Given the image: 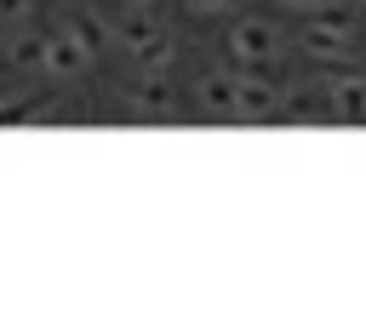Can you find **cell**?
I'll return each mask as SVG.
<instances>
[{
    "mask_svg": "<svg viewBox=\"0 0 366 320\" xmlns=\"http://www.w3.org/2000/svg\"><path fill=\"white\" fill-rule=\"evenodd\" d=\"M303 51L320 57V63H343L355 51V11L337 6V0H326L315 11V23H303Z\"/></svg>",
    "mask_w": 366,
    "mask_h": 320,
    "instance_id": "cell-1",
    "label": "cell"
},
{
    "mask_svg": "<svg viewBox=\"0 0 366 320\" xmlns=\"http://www.w3.org/2000/svg\"><path fill=\"white\" fill-rule=\"evenodd\" d=\"M126 109L143 114V120H166V114H177L172 69H137V80H132V91H126Z\"/></svg>",
    "mask_w": 366,
    "mask_h": 320,
    "instance_id": "cell-2",
    "label": "cell"
},
{
    "mask_svg": "<svg viewBox=\"0 0 366 320\" xmlns=\"http://www.w3.org/2000/svg\"><path fill=\"white\" fill-rule=\"evenodd\" d=\"M274 51H280V29L269 17H240L229 29V57L234 63H274Z\"/></svg>",
    "mask_w": 366,
    "mask_h": 320,
    "instance_id": "cell-3",
    "label": "cell"
},
{
    "mask_svg": "<svg viewBox=\"0 0 366 320\" xmlns=\"http://www.w3.org/2000/svg\"><path fill=\"white\" fill-rule=\"evenodd\" d=\"M194 103H200V114H212V120L240 114V74H229V69H206V74L194 80Z\"/></svg>",
    "mask_w": 366,
    "mask_h": 320,
    "instance_id": "cell-4",
    "label": "cell"
},
{
    "mask_svg": "<svg viewBox=\"0 0 366 320\" xmlns=\"http://www.w3.org/2000/svg\"><path fill=\"white\" fill-rule=\"evenodd\" d=\"M280 109V91L269 80V63H240V120H269Z\"/></svg>",
    "mask_w": 366,
    "mask_h": 320,
    "instance_id": "cell-5",
    "label": "cell"
},
{
    "mask_svg": "<svg viewBox=\"0 0 366 320\" xmlns=\"http://www.w3.org/2000/svg\"><path fill=\"white\" fill-rule=\"evenodd\" d=\"M326 103H332L337 120H366V74L332 69V74H326Z\"/></svg>",
    "mask_w": 366,
    "mask_h": 320,
    "instance_id": "cell-6",
    "label": "cell"
},
{
    "mask_svg": "<svg viewBox=\"0 0 366 320\" xmlns=\"http://www.w3.org/2000/svg\"><path fill=\"white\" fill-rule=\"evenodd\" d=\"M6 63L23 69V74L46 69V29H23V23H17V34L6 40Z\"/></svg>",
    "mask_w": 366,
    "mask_h": 320,
    "instance_id": "cell-7",
    "label": "cell"
},
{
    "mask_svg": "<svg viewBox=\"0 0 366 320\" xmlns=\"http://www.w3.org/2000/svg\"><path fill=\"white\" fill-rule=\"evenodd\" d=\"M92 57L74 46V34L69 29H46V74H74V69H86Z\"/></svg>",
    "mask_w": 366,
    "mask_h": 320,
    "instance_id": "cell-8",
    "label": "cell"
},
{
    "mask_svg": "<svg viewBox=\"0 0 366 320\" xmlns=\"http://www.w3.org/2000/svg\"><path fill=\"white\" fill-rule=\"evenodd\" d=\"M132 63H137V69H172V63H177V34H172V29H154V34L132 51Z\"/></svg>",
    "mask_w": 366,
    "mask_h": 320,
    "instance_id": "cell-9",
    "label": "cell"
},
{
    "mask_svg": "<svg viewBox=\"0 0 366 320\" xmlns=\"http://www.w3.org/2000/svg\"><path fill=\"white\" fill-rule=\"evenodd\" d=\"M63 29L74 34V46H80L86 57H97V51L109 46V29H103V17H92V11H74V17H63Z\"/></svg>",
    "mask_w": 366,
    "mask_h": 320,
    "instance_id": "cell-10",
    "label": "cell"
},
{
    "mask_svg": "<svg viewBox=\"0 0 366 320\" xmlns=\"http://www.w3.org/2000/svg\"><path fill=\"white\" fill-rule=\"evenodd\" d=\"M229 6H234V0H189L194 17H217V11H229Z\"/></svg>",
    "mask_w": 366,
    "mask_h": 320,
    "instance_id": "cell-11",
    "label": "cell"
},
{
    "mask_svg": "<svg viewBox=\"0 0 366 320\" xmlns=\"http://www.w3.org/2000/svg\"><path fill=\"white\" fill-rule=\"evenodd\" d=\"M0 11H6V23H29V0H0Z\"/></svg>",
    "mask_w": 366,
    "mask_h": 320,
    "instance_id": "cell-12",
    "label": "cell"
},
{
    "mask_svg": "<svg viewBox=\"0 0 366 320\" xmlns=\"http://www.w3.org/2000/svg\"><path fill=\"white\" fill-rule=\"evenodd\" d=\"M280 6H292V11H320L326 0H280Z\"/></svg>",
    "mask_w": 366,
    "mask_h": 320,
    "instance_id": "cell-13",
    "label": "cell"
},
{
    "mask_svg": "<svg viewBox=\"0 0 366 320\" xmlns=\"http://www.w3.org/2000/svg\"><path fill=\"white\" fill-rule=\"evenodd\" d=\"M126 6H132V11H137V6H154V0H126Z\"/></svg>",
    "mask_w": 366,
    "mask_h": 320,
    "instance_id": "cell-14",
    "label": "cell"
}]
</instances>
